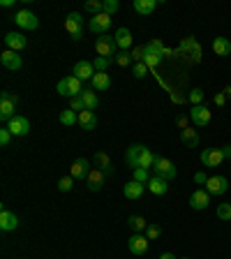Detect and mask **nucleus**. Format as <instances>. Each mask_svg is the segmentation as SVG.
I'll list each match as a JSON object with an SVG mask.
<instances>
[{"instance_id": "f257e3e1", "label": "nucleus", "mask_w": 231, "mask_h": 259, "mask_svg": "<svg viewBox=\"0 0 231 259\" xmlns=\"http://www.w3.org/2000/svg\"><path fill=\"white\" fill-rule=\"evenodd\" d=\"M155 157L157 155H153L150 148H146V146H141V144H132L125 153V162L132 167V171L134 169H153Z\"/></svg>"}, {"instance_id": "f03ea898", "label": "nucleus", "mask_w": 231, "mask_h": 259, "mask_svg": "<svg viewBox=\"0 0 231 259\" xmlns=\"http://www.w3.org/2000/svg\"><path fill=\"white\" fill-rule=\"evenodd\" d=\"M169 49L164 44H162L160 40H153V42H148V44L144 46V63L148 65V69L150 67H157V65L162 63V58L164 56H169Z\"/></svg>"}, {"instance_id": "7ed1b4c3", "label": "nucleus", "mask_w": 231, "mask_h": 259, "mask_svg": "<svg viewBox=\"0 0 231 259\" xmlns=\"http://www.w3.org/2000/svg\"><path fill=\"white\" fill-rule=\"evenodd\" d=\"M58 95H63V98H79L81 93H83V81H79L74 74H69L65 76V79L58 81V86H56Z\"/></svg>"}, {"instance_id": "20e7f679", "label": "nucleus", "mask_w": 231, "mask_h": 259, "mask_svg": "<svg viewBox=\"0 0 231 259\" xmlns=\"http://www.w3.org/2000/svg\"><path fill=\"white\" fill-rule=\"evenodd\" d=\"M19 104V95H14V93L5 91V93H0V118L3 121L10 123L12 118H14V107Z\"/></svg>"}, {"instance_id": "39448f33", "label": "nucleus", "mask_w": 231, "mask_h": 259, "mask_svg": "<svg viewBox=\"0 0 231 259\" xmlns=\"http://www.w3.org/2000/svg\"><path fill=\"white\" fill-rule=\"evenodd\" d=\"M153 171H155V176H160V179H164V181H173L176 174H178V169H176V164H173L169 157H155Z\"/></svg>"}, {"instance_id": "423d86ee", "label": "nucleus", "mask_w": 231, "mask_h": 259, "mask_svg": "<svg viewBox=\"0 0 231 259\" xmlns=\"http://www.w3.org/2000/svg\"><path fill=\"white\" fill-rule=\"evenodd\" d=\"M65 30H67L69 37L76 42L83 37V17H81L79 12H69L67 14V19H65Z\"/></svg>"}, {"instance_id": "0eeeda50", "label": "nucleus", "mask_w": 231, "mask_h": 259, "mask_svg": "<svg viewBox=\"0 0 231 259\" xmlns=\"http://www.w3.org/2000/svg\"><path fill=\"white\" fill-rule=\"evenodd\" d=\"M95 51H97V56L113 58L116 53H118L116 37H111V35H102V37H97V42H95Z\"/></svg>"}, {"instance_id": "6e6552de", "label": "nucleus", "mask_w": 231, "mask_h": 259, "mask_svg": "<svg viewBox=\"0 0 231 259\" xmlns=\"http://www.w3.org/2000/svg\"><path fill=\"white\" fill-rule=\"evenodd\" d=\"M111 23H113V19H111L109 14H104V12H102V14H97V17H90V21H88V30L102 37V35L109 33Z\"/></svg>"}, {"instance_id": "1a4fd4ad", "label": "nucleus", "mask_w": 231, "mask_h": 259, "mask_svg": "<svg viewBox=\"0 0 231 259\" xmlns=\"http://www.w3.org/2000/svg\"><path fill=\"white\" fill-rule=\"evenodd\" d=\"M14 23H17L19 28H23V30H35L37 26H40L37 17H35L30 10H19L17 14H14Z\"/></svg>"}, {"instance_id": "9d476101", "label": "nucleus", "mask_w": 231, "mask_h": 259, "mask_svg": "<svg viewBox=\"0 0 231 259\" xmlns=\"http://www.w3.org/2000/svg\"><path fill=\"white\" fill-rule=\"evenodd\" d=\"M190 121L194 123L196 127H206L208 123H210V109H208V107H203V104H196V107H192Z\"/></svg>"}, {"instance_id": "9b49d317", "label": "nucleus", "mask_w": 231, "mask_h": 259, "mask_svg": "<svg viewBox=\"0 0 231 259\" xmlns=\"http://www.w3.org/2000/svg\"><path fill=\"white\" fill-rule=\"evenodd\" d=\"M7 127H10V132L14 134V137H26V134L30 132V121L26 116H14V118L7 123Z\"/></svg>"}, {"instance_id": "f8f14e48", "label": "nucleus", "mask_w": 231, "mask_h": 259, "mask_svg": "<svg viewBox=\"0 0 231 259\" xmlns=\"http://www.w3.org/2000/svg\"><path fill=\"white\" fill-rule=\"evenodd\" d=\"M72 74L79 81H92V76H95V65L88 63V60H79V63H74V67H72Z\"/></svg>"}, {"instance_id": "ddd939ff", "label": "nucleus", "mask_w": 231, "mask_h": 259, "mask_svg": "<svg viewBox=\"0 0 231 259\" xmlns=\"http://www.w3.org/2000/svg\"><path fill=\"white\" fill-rule=\"evenodd\" d=\"M127 248H130V252L132 254H146L148 252V238L144 236V234H132V236L127 238Z\"/></svg>"}, {"instance_id": "4468645a", "label": "nucleus", "mask_w": 231, "mask_h": 259, "mask_svg": "<svg viewBox=\"0 0 231 259\" xmlns=\"http://www.w3.org/2000/svg\"><path fill=\"white\" fill-rule=\"evenodd\" d=\"M208 206H210V195H208V190H194L190 195L192 211H206Z\"/></svg>"}, {"instance_id": "2eb2a0df", "label": "nucleus", "mask_w": 231, "mask_h": 259, "mask_svg": "<svg viewBox=\"0 0 231 259\" xmlns=\"http://www.w3.org/2000/svg\"><path fill=\"white\" fill-rule=\"evenodd\" d=\"M104 183H106V174L99 171L97 167H92L90 174H88V179H86L88 190H90V192H99L104 188Z\"/></svg>"}, {"instance_id": "dca6fc26", "label": "nucleus", "mask_w": 231, "mask_h": 259, "mask_svg": "<svg viewBox=\"0 0 231 259\" xmlns=\"http://www.w3.org/2000/svg\"><path fill=\"white\" fill-rule=\"evenodd\" d=\"M88 174H90V169H88V160H86V157L74 160V164L69 167V176H72L74 181H83V183H86Z\"/></svg>"}, {"instance_id": "f3484780", "label": "nucleus", "mask_w": 231, "mask_h": 259, "mask_svg": "<svg viewBox=\"0 0 231 259\" xmlns=\"http://www.w3.org/2000/svg\"><path fill=\"white\" fill-rule=\"evenodd\" d=\"M0 63H3V67L5 69H12V72H17V69H21V56H19L17 51H10V49H5V51L0 53Z\"/></svg>"}, {"instance_id": "a211bd4d", "label": "nucleus", "mask_w": 231, "mask_h": 259, "mask_svg": "<svg viewBox=\"0 0 231 259\" xmlns=\"http://www.w3.org/2000/svg\"><path fill=\"white\" fill-rule=\"evenodd\" d=\"M206 190H208V195H224L229 190V181L224 176H210L206 183Z\"/></svg>"}, {"instance_id": "6ab92c4d", "label": "nucleus", "mask_w": 231, "mask_h": 259, "mask_svg": "<svg viewBox=\"0 0 231 259\" xmlns=\"http://www.w3.org/2000/svg\"><path fill=\"white\" fill-rule=\"evenodd\" d=\"M5 44H7V49L10 51H23L26 46H28V40H26V35H21V33H7L5 35Z\"/></svg>"}, {"instance_id": "aec40b11", "label": "nucleus", "mask_w": 231, "mask_h": 259, "mask_svg": "<svg viewBox=\"0 0 231 259\" xmlns=\"http://www.w3.org/2000/svg\"><path fill=\"white\" fill-rule=\"evenodd\" d=\"M201 162L206 167H217V164L224 162V155H222L219 148H206V150H201Z\"/></svg>"}, {"instance_id": "412c9836", "label": "nucleus", "mask_w": 231, "mask_h": 259, "mask_svg": "<svg viewBox=\"0 0 231 259\" xmlns=\"http://www.w3.org/2000/svg\"><path fill=\"white\" fill-rule=\"evenodd\" d=\"M19 227V218L12 211H7V208H3L0 211V229L3 231H14Z\"/></svg>"}, {"instance_id": "4be33fe9", "label": "nucleus", "mask_w": 231, "mask_h": 259, "mask_svg": "<svg viewBox=\"0 0 231 259\" xmlns=\"http://www.w3.org/2000/svg\"><path fill=\"white\" fill-rule=\"evenodd\" d=\"M92 162H95V167L99 169V171H104L106 176H111L113 174V164H111V157L104 153V150H99V153H95V157H92Z\"/></svg>"}, {"instance_id": "5701e85b", "label": "nucleus", "mask_w": 231, "mask_h": 259, "mask_svg": "<svg viewBox=\"0 0 231 259\" xmlns=\"http://www.w3.org/2000/svg\"><path fill=\"white\" fill-rule=\"evenodd\" d=\"M113 37H116V44H118L121 51H130V49H132V33L127 28H118Z\"/></svg>"}, {"instance_id": "b1692460", "label": "nucleus", "mask_w": 231, "mask_h": 259, "mask_svg": "<svg viewBox=\"0 0 231 259\" xmlns=\"http://www.w3.org/2000/svg\"><path fill=\"white\" fill-rule=\"evenodd\" d=\"M180 141H183L187 148H199V130H194V127L180 130Z\"/></svg>"}, {"instance_id": "393cba45", "label": "nucleus", "mask_w": 231, "mask_h": 259, "mask_svg": "<svg viewBox=\"0 0 231 259\" xmlns=\"http://www.w3.org/2000/svg\"><path fill=\"white\" fill-rule=\"evenodd\" d=\"M90 86H92V91H109L111 88V76H109V72H95V76H92V81H90Z\"/></svg>"}, {"instance_id": "a878e982", "label": "nucleus", "mask_w": 231, "mask_h": 259, "mask_svg": "<svg viewBox=\"0 0 231 259\" xmlns=\"http://www.w3.org/2000/svg\"><path fill=\"white\" fill-rule=\"evenodd\" d=\"M167 183H169V181L160 179V176H150V181H148V185H146V188H148L153 195L162 197V195H167V192H169V185Z\"/></svg>"}, {"instance_id": "bb28decb", "label": "nucleus", "mask_w": 231, "mask_h": 259, "mask_svg": "<svg viewBox=\"0 0 231 259\" xmlns=\"http://www.w3.org/2000/svg\"><path fill=\"white\" fill-rule=\"evenodd\" d=\"M144 183H139V181H130V183H125V188H123V192H125L127 199H132V202H137V199H141V195H144Z\"/></svg>"}, {"instance_id": "cd10ccee", "label": "nucleus", "mask_w": 231, "mask_h": 259, "mask_svg": "<svg viewBox=\"0 0 231 259\" xmlns=\"http://www.w3.org/2000/svg\"><path fill=\"white\" fill-rule=\"evenodd\" d=\"M79 125L81 130H86V132H90V130H95L97 127V116L92 114V111H81L79 114Z\"/></svg>"}, {"instance_id": "c85d7f7f", "label": "nucleus", "mask_w": 231, "mask_h": 259, "mask_svg": "<svg viewBox=\"0 0 231 259\" xmlns=\"http://www.w3.org/2000/svg\"><path fill=\"white\" fill-rule=\"evenodd\" d=\"M134 12L137 14H141V17H148V14H153L157 7V0H134Z\"/></svg>"}, {"instance_id": "c756f323", "label": "nucleus", "mask_w": 231, "mask_h": 259, "mask_svg": "<svg viewBox=\"0 0 231 259\" xmlns=\"http://www.w3.org/2000/svg\"><path fill=\"white\" fill-rule=\"evenodd\" d=\"M81 100H83V104H86L88 111H95L99 107V98H97V93L92 91V88H83V93H81Z\"/></svg>"}, {"instance_id": "7c9ffc66", "label": "nucleus", "mask_w": 231, "mask_h": 259, "mask_svg": "<svg viewBox=\"0 0 231 259\" xmlns=\"http://www.w3.org/2000/svg\"><path fill=\"white\" fill-rule=\"evenodd\" d=\"M213 51L215 56H231V42L226 40V37H215L213 40Z\"/></svg>"}, {"instance_id": "2f4dec72", "label": "nucleus", "mask_w": 231, "mask_h": 259, "mask_svg": "<svg viewBox=\"0 0 231 259\" xmlns=\"http://www.w3.org/2000/svg\"><path fill=\"white\" fill-rule=\"evenodd\" d=\"M127 225H130V229H132L134 234H144V231L148 229V222H146L141 215H130V218H127Z\"/></svg>"}, {"instance_id": "473e14b6", "label": "nucleus", "mask_w": 231, "mask_h": 259, "mask_svg": "<svg viewBox=\"0 0 231 259\" xmlns=\"http://www.w3.org/2000/svg\"><path fill=\"white\" fill-rule=\"evenodd\" d=\"M58 121H60V125L72 127V125H76V123H79V114H76V111H72V109H65V111H60Z\"/></svg>"}, {"instance_id": "72a5a7b5", "label": "nucleus", "mask_w": 231, "mask_h": 259, "mask_svg": "<svg viewBox=\"0 0 231 259\" xmlns=\"http://www.w3.org/2000/svg\"><path fill=\"white\" fill-rule=\"evenodd\" d=\"M111 63H116L113 58H104V56H97L95 60H92V65H95V72H106V69L111 67Z\"/></svg>"}, {"instance_id": "f704fd0d", "label": "nucleus", "mask_w": 231, "mask_h": 259, "mask_svg": "<svg viewBox=\"0 0 231 259\" xmlns=\"http://www.w3.org/2000/svg\"><path fill=\"white\" fill-rule=\"evenodd\" d=\"M86 12H88V14H92V17H97V14H102V12H104V3H102V0H88V3H86Z\"/></svg>"}, {"instance_id": "c9c22d12", "label": "nucleus", "mask_w": 231, "mask_h": 259, "mask_svg": "<svg viewBox=\"0 0 231 259\" xmlns=\"http://www.w3.org/2000/svg\"><path fill=\"white\" fill-rule=\"evenodd\" d=\"M113 60H116V65H121V67H130V65L134 63L132 56H130V51H118L113 56Z\"/></svg>"}, {"instance_id": "e433bc0d", "label": "nucleus", "mask_w": 231, "mask_h": 259, "mask_svg": "<svg viewBox=\"0 0 231 259\" xmlns=\"http://www.w3.org/2000/svg\"><path fill=\"white\" fill-rule=\"evenodd\" d=\"M217 218L231 222V204H217Z\"/></svg>"}, {"instance_id": "4c0bfd02", "label": "nucleus", "mask_w": 231, "mask_h": 259, "mask_svg": "<svg viewBox=\"0 0 231 259\" xmlns=\"http://www.w3.org/2000/svg\"><path fill=\"white\" fill-rule=\"evenodd\" d=\"M146 74H148V65L146 63H134L132 65V76L134 79H144Z\"/></svg>"}, {"instance_id": "58836bf2", "label": "nucleus", "mask_w": 231, "mask_h": 259, "mask_svg": "<svg viewBox=\"0 0 231 259\" xmlns=\"http://www.w3.org/2000/svg\"><path fill=\"white\" fill-rule=\"evenodd\" d=\"M72 188H74V179L72 176H63V179L58 181V190L60 192H69Z\"/></svg>"}, {"instance_id": "ea45409f", "label": "nucleus", "mask_w": 231, "mask_h": 259, "mask_svg": "<svg viewBox=\"0 0 231 259\" xmlns=\"http://www.w3.org/2000/svg\"><path fill=\"white\" fill-rule=\"evenodd\" d=\"M121 10V5H118V0H104V14H109V17H113L116 12Z\"/></svg>"}, {"instance_id": "a19ab883", "label": "nucleus", "mask_w": 231, "mask_h": 259, "mask_svg": "<svg viewBox=\"0 0 231 259\" xmlns=\"http://www.w3.org/2000/svg\"><path fill=\"white\" fill-rule=\"evenodd\" d=\"M69 109L76 111V114H81V111H86V104H83L81 95H79V98H72V100H69Z\"/></svg>"}, {"instance_id": "79ce46f5", "label": "nucleus", "mask_w": 231, "mask_h": 259, "mask_svg": "<svg viewBox=\"0 0 231 259\" xmlns=\"http://www.w3.org/2000/svg\"><path fill=\"white\" fill-rule=\"evenodd\" d=\"M132 181H139V183L148 185V181H150L148 169H134V179H132Z\"/></svg>"}, {"instance_id": "37998d69", "label": "nucleus", "mask_w": 231, "mask_h": 259, "mask_svg": "<svg viewBox=\"0 0 231 259\" xmlns=\"http://www.w3.org/2000/svg\"><path fill=\"white\" fill-rule=\"evenodd\" d=\"M12 137H14V134L10 132V127H3V130H0V146H3V148H5V146H10Z\"/></svg>"}, {"instance_id": "c03bdc74", "label": "nucleus", "mask_w": 231, "mask_h": 259, "mask_svg": "<svg viewBox=\"0 0 231 259\" xmlns=\"http://www.w3.org/2000/svg\"><path fill=\"white\" fill-rule=\"evenodd\" d=\"M190 102H192V107H196V104L203 102V91L201 88H194V91L190 93Z\"/></svg>"}, {"instance_id": "a18cd8bd", "label": "nucleus", "mask_w": 231, "mask_h": 259, "mask_svg": "<svg viewBox=\"0 0 231 259\" xmlns=\"http://www.w3.org/2000/svg\"><path fill=\"white\" fill-rule=\"evenodd\" d=\"M160 234H162V229L157 225H148V229H146V238H148V241H155Z\"/></svg>"}, {"instance_id": "49530a36", "label": "nucleus", "mask_w": 231, "mask_h": 259, "mask_svg": "<svg viewBox=\"0 0 231 259\" xmlns=\"http://www.w3.org/2000/svg\"><path fill=\"white\" fill-rule=\"evenodd\" d=\"M130 56H132L134 63H144V46H134L130 51Z\"/></svg>"}, {"instance_id": "de8ad7c7", "label": "nucleus", "mask_w": 231, "mask_h": 259, "mask_svg": "<svg viewBox=\"0 0 231 259\" xmlns=\"http://www.w3.org/2000/svg\"><path fill=\"white\" fill-rule=\"evenodd\" d=\"M208 179H210V176H206L203 171H196V174H194V183H196V185H206Z\"/></svg>"}, {"instance_id": "09e8293b", "label": "nucleus", "mask_w": 231, "mask_h": 259, "mask_svg": "<svg viewBox=\"0 0 231 259\" xmlns=\"http://www.w3.org/2000/svg\"><path fill=\"white\" fill-rule=\"evenodd\" d=\"M187 123H190V116H178V118H176V125H178L180 130H185Z\"/></svg>"}, {"instance_id": "8fccbe9b", "label": "nucleus", "mask_w": 231, "mask_h": 259, "mask_svg": "<svg viewBox=\"0 0 231 259\" xmlns=\"http://www.w3.org/2000/svg\"><path fill=\"white\" fill-rule=\"evenodd\" d=\"M213 102L217 104V107H224V104H226V95H224V93H217V95L213 98Z\"/></svg>"}, {"instance_id": "3c124183", "label": "nucleus", "mask_w": 231, "mask_h": 259, "mask_svg": "<svg viewBox=\"0 0 231 259\" xmlns=\"http://www.w3.org/2000/svg\"><path fill=\"white\" fill-rule=\"evenodd\" d=\"M222 155H224V160H231V144H226V146H222Z\"/></svg>"}, {"instance_id": "603ef678", "label": "nucleus", "mask_w": 231, "mask_h": 259, "mask_svg": "<svg viewBox=\"0 0 231 259\" xmlns=\"http://www.w3.org/2000/svg\"><path fill=\"white\" fill-rule=\"evenodd\" d=\"M160 259H178V257H176L173 252H162V254H160Z\"/></svg>"}, {"instance_id": "864d4df0", "label": "nucleus", "mask_w": 231, "mask_h": 259, "mask_svg": "<svg viewBox=\"0 0 231 259\" xmlns=\"http://www.w3.org/2000/svg\"><path fill=\"white\" fill-rule=\"evenodd\" d=\"M226 95V100H231V86H224V91H222Z\"/></svg>"}, {"instance_id": "5fc2aeb1", "label": "nucleus", "mask_w": 231, "mask_h": 259, "mask_svg": "<svg viewBox=\"0 0 231 259\" xmlns=\"http://www.w3.org/2000/svg\"><path fill=\"white\" fill-rule=\"evenodd\" d=\"M183 259H187V257H183Z\"/></svg>"}]
</instances>
